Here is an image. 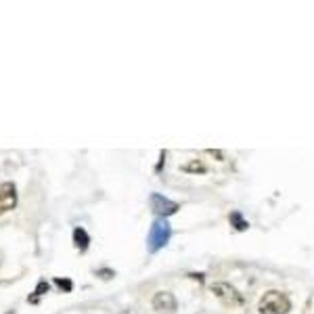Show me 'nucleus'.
Masks as SVG:
<instances>
[{"label": "nucleus", "mask_w": 314, "mask_h": 314, "mask_svg": "<svg viewBox=\"0 0 314 314\" xmlns=\"http://www.w3.org/2000/svg\"><path fill=\"white\" fill-rule=\"evenodd\" d=\"M170 237H172V229L166 222V218H155L153 224H151V231L147 235V249L151 254L160 252L162 247H166V243L170 241Z\"/></svg>", "instance_id": "f257e3e1"}, {"label": "nucleus", "mask_w": 314, "mask_h": 314, "mask_svg": "<svg viewBox=\"0 0 314 314\" xmlns=\"http://www.w3.org/2000/svg\"><path fill=\"white\" fill-rule=\"evenodd\" d=\"M291 308V302L285 293L281 291H268L262 295V300H260V314H287Z\"/></svg>", "instance_id": "f03ea898"}, {"label": "nucleus", "mask_w": 314, "mask_h": 314, "mask_svg": "<svg viewBox=\"0 0 314 314\" xmlns=\"http://www.w3.org/2000/svg\"><path fill=\"white\" fill-rule=\"evenodd\" d=\"M151 209H153V212L160 216V218H166V216L176 214L178 209H180V205H178L176 201H172V199L160 195V193H153V195H151Z\"/></svg>", "instance_id": "7ed1b4c3"}, {"label": "nucleus", "mask_w": 314, "mask_h": 314, "mask_svg": "<svg viewBox=\"0 0 314 314\" xmlns=\"http://www.w3.org/2000/svg\"><path fill=\"white\" fill-rule=\"evenodd\" d=\"M212 293L216 295V298H220L224 304H231V306H241L243 304L241 293L235 287H231L229 283H214L212 285Z\"/></svg>", "instance_id": "20e7f679"}, {"label": "nucleus", "mask_w": 314, "mask_h": 314, "mask_svg": "<svg viewBox=\"0 0 314 314\" xmlns=\"http://www.w3.org/2000/svg\"><path fill=\"white\" fill-rule=\"evenodd\" d=\"M153 310H157L160 314H174V312H176V298H174L170 291L155 293V298H153Z\"/></svg>", "instance_id": "39448f33"}, {"label": "nucleus", "mask_w": 314, "mask_h": 314, "mask_svg": "<svg viewBox=\"0 0 314 314\" xmlns=\"http://www.w3.org/2000/svg\"><path fill=\"white\" fill-rule=\"evenodd\" d=\"M17 205V189L13 182H3L0 184V214L9 212Z\"/></svg>", "instance_id": "423d86ee"}, {"label": "nucleus", "mask_w": 314, "mask_h": 314, "mask_svg": "<svg viewBox=\"0 0 314 314\" xmlns=\"http://www.w3.org/2000/svg\"><path fill=\"white\" fill-rule=\"evenodd\" d=\"M88 243H90L88 233H86L82 226H76V229H74V245H76L80 252H86V249H88Z\"/></svg>", "instance_id": "0eeeda50"}, {"label": "nucleus", "mask_w": 314, "mask_h": 314, "mask_svg": "<svg viewBox=\"0 0 314 314\" xmlns=\"http://www.w3.org/2000/svg\"><path fill=\"white\" fill-rule=\"evenodd\" d=\"M229 222H231V226H235L237 231H247L249 229V222L241 216V212H233L229 216Z\"/></svg>", "instance_id": "6e6552de"}, {"label": "nucleus", "mask_w": 314, "mask_h": 314, "mask_svg": "<svg viewBox=\"0 0 314 314\" xmlns=\"http://www.w3.org/2000/svg\"><path fill=\"white\" fill-rule=\"evenodd\" d=\"M182 170H184V172H189V174H197V172H199V174H203V172H205V166H203L201 162H197V160H195V162H191V164L182 166Z\"/></svg>", "instance_id": "1a4fd4ad"}, {"label": "nucleus", "mask_w": 314, "mask_h": 314, "mask_svg": "<svg viewBox=\"0 0 314 314\" xmlns=\"http://www.w3.org/2000/svg\"><path fill=\"white\" fill-rule=\"evenodd\" d=\"M55 283H57V287H61V289H65V291H72V287H74V283L72 281H63V278H55Z\"/></svg>", "instance_id": "9d476101"}, {"label": "nucleus", "mask_w": 314, "mask_h": 314, "mask_svg": "<svg viewBox=\"0 0 314 314\" xmlns=\"http://www.w3.org/2000/svg\"><path fill=\"white\" fill-rule=\"evenodd\" d=\"M99 274H103V278H111V276H113L111 270H99Z\"/></svg>", "instance_id": "9b49d317"}]
</instances>
